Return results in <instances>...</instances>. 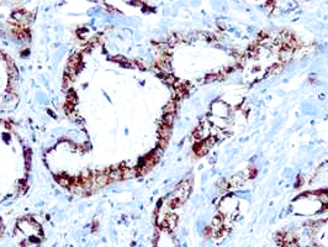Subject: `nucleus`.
I'll list each match as a JSON object with an SVG mask.
<instances>
[{
  "mask_svg": "<svg viewBox=\"0 0 328 247\" xmlns=\"http://www.w3.org/2000/svg\"><path fill=\"white\" fill-rule=\"evenodd\" d=\"M229 106L227 103H223V102H215L211 105V113L213 116H217V118H222V119H226L229 116Z\"/></svg>",
  "mask_w": 328,
  "mask_h": 247,
  "instance_id": "f257e3e1",
  "label": "nucleus"
},
{
  "mask_svg": "<svg viewBox=\"0 0 328 247\" xmlns=\"http://www.w3.org/2000/svg\"><path fill=\"white\" fill-rule=\"evenodd\" d=\"M109 174V178L110 181H117V179H121L122 178V171L121 169H117V171H112Z\"/></svg>",
  "mask_w": 328,
  "mask_h": 247,
  "instance_id": "f03ea898",
  "label": "nucleus"
},
{
  "mask_svg": "<svg viewBox=\"0 0 328 247\" xmlns=\"http://www.w3.org/2000/svg\"><path fill=\"white\" fill-rule=\"evenodd\" d=\"M59 184H62V185H65V187H68V185L70 184V181H69L68 178H59Z\"/></svg>",
  "mask_w": 328,
  "mask_h": 247,
  "instance_id": "7ed1b4c3",
  "label": "nucleus"
}]
</instances>
